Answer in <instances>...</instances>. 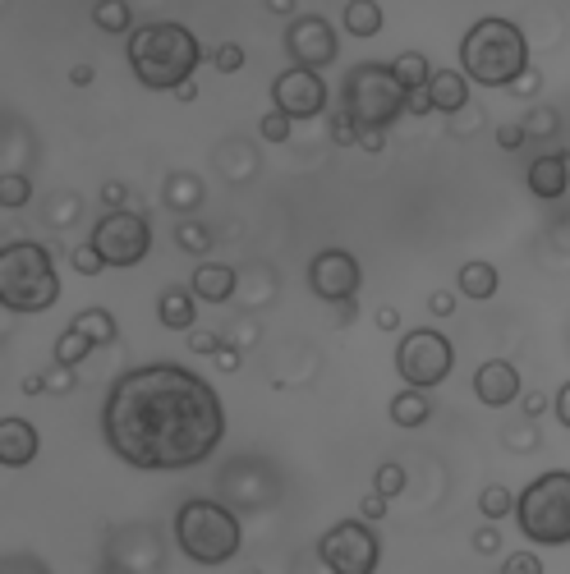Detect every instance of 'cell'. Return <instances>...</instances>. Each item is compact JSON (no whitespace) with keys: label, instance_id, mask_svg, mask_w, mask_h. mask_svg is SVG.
I'll list each match as a JSON object with an SVG mask.
<instances>
[{"label":"cell","instance_id":"1","mask_svg":"<svg viewBox=\"0 0 570 574\" xmlns=\"http://www.w3.org/2000/svg\"><path fill=\"white\" fill-rule=\"evenodd\" d=\"M102 437L134 469H194L226 441V405L198 372L180 363H148L115 377L106 391Z\"/></svg>","mask_w":570,"mask_h":574},{"label":"cell","instance_id":"2","mask_svg":"<svg viewBox=\"0 0 570 574\" xmlns=\"http://www.w3.org/2000/svg\"><path fill=\"white\" fill-rule=\"evenodd\" d=\"M198 60H203V46L184 23H143L129 33V65L138 83L152 92H175L194 83Z\"/></svg>","mask_w":570,"mask_h":574},{"label":"cell","instance_id":"3","mask_svg":"<svg viewBox=\"0 0 570 574\" xmlns=\"http://www.w3.org/2000/svg\"><path fill=\"white\" fill-rule=\"evenodd\" d=\"M460 65L465 79L479 88H511L529 69V42L511 19H479L460 42Z\"/></svg>","mask_w":570,"mask_h":574},{"label":"cell","instance_id":"4","mask_svg":"<svg viewBox=\"0 0 570 574\" xmlns=\"http://www.w3.org/2000/svg\"><path fill=\"white\" fill-rule=\"evenodd\" d=\"M175 542L180 552L194 565H226L240 556V515L226 506V501H212V496H194L175 510Z\"/></svg>","mask_w":570,"mask_h":574},{"label":"cell","instance_id":"5","mask_svg":"<svg viewBox=\"0 0 570 574\" xmlns=\"http://www.w3.org/2000/svg\"><path fill=\"white\" fill-rule=\"evenodd\" d=\"M60 299V276L51 253L33 239H14L0 248V304L10 313H46Z\"/></svg>","mask_w":570,"mask_h":574},{"label":"cell","instance_id":"6","mask_svg":"<svg viewBox=\"0 0 570 574\" xmlns=\"http://www.w3.org/2000/svg\"><path fill=\"white\" fill-rule=\"evenodd\" d=\"M341 111L364 129H382L387 134L400 115L410 111V92L400 88V79L391 74V65H377V60H364L345 74L341 88Z\"/></svg>","mask_w":570,"mask_h":574},{"label":"cell","instance_id":"7","mask_svg":"<svg viewBox=\"0 0 570 574\" xmlns=\"http://www.w3.org/2000/svg\"><path fill=\"white\" fill-rule=\"evenodd\" d=\"M515 524L538 547H566L570 542V469L538 473L515 496Z\"/></svg>","mask_w":570,"mask_h":574},{"label":"cell","instance_id":"8","mask_svg":"<svg viewBox=\"0 0 570 574\" xmlns=\"http://www.w3.org/2000/svg\"><path fill=\"white\" fill-rule=\"evenodd\" d=\"M456 368V345L433 327H419V331H405L396 345V372L405 377V386L414 391H433L451 377Z\"/></svg>","mask_w":570,"mask_h":574},{"label":"cell","instance_id":"9","mask_svg":"<svg viewBox=\"0 0 570 574\" xmlns=\"http://www.w3.org/2000/svg\"><path fill=\"white\" fill-rule=\"evenodd\" d=\"M318 561L327 574H377L382 565V542H377L373 524L364 519H341L318 538Z\"/></svg>","mask_w":570,"mask_h":574},{"label":"cell","instance_id":"10","mask_svg":"<svg viewBox=\"0 0 570 574\" xmlns=\"http://www.w3.org/2000/svg\"><path fill=\"white\" fill-rule=\"evenodd\" d=\"M106 258V267H138L152 253V221L143 212H106L88 239Z\"/></svg>","mask_w":570,"mask_h":574},{"label":"cell","instance_id":"11","mask_svg":"<svg viewBox=\"0 0 570 574\" xmlns=\"http://www.w3.org/2000/svg\"><path fill=\"white\" fill-rule=\"evenodd\" d=\"M285 56H290L295 69H313V74L336 65V56H341L336 28H331L322 14H299V19H290V28H285Z\"/></svg>","mask_w":570,"mask_h":574},{"label":"cell","instance_id":"12","mask_svg":"<svg viewBox=\"0 0 570 574\" xmlns=\"http://www.w3.org/2000/svg\"><path fill=\"white\" fill-rule=\"evenodd\" d=\"M359 285H364V271L345 248H322L318 258L308 262V290L327 304H354Z\"/></svg>","mask_w":570,"mask_h":574},{"label":"cell","instance_id":"13","mask_svg":"<svg viewBox=\"0 0 570 574\" xmlns=\"http://www.w3.org/2000/svg\"><path fill=\"white\" fill-rule=\"evenodd\" d=\"M272 102L281 115H290V120H313V115L327 111V83H322V74H313V69H285V74H276L272 83Z\"/></svg>","mask_w":570,"mask_h":574},{"label":"cell","instance_id":"14","mask_svg":"<svg viewBox=\"0 0 570 574\" xmlns=\"http://www.w3.org/2000/svg\"><path fill=\"white\" fill-rule=\"evenodd\" d=\"M474 395H479V405H488V409L515 405V395H520V368L506 359L479 363V372H474Z\"/></svg>","mask_w":570,"mask_h":574},{"label":"cell","instance_id":"15","mask_svg":"<svg viewBox=\"0 0 570 574\" xmlns=\"http://www.w3.org/2000/svg\"><path fill=\"white\" fill-rule=\"evenodd\" d=\"M37 451H42V437L28 418H5L0 423V464L5 469H23V464H33Z\"/></svg>","mask_w":570,"mask_h":574},{"label":"cell","instance_id":"16","mask_svg":"<svg viewBox=\"0 0 570 574\" xmlns=\"http://www.w3.org/2000/svg\"><path fill=\"white\" fill-rule=\"evenodd\" d=\"M525 184H529V193H534V198H548V203L566 198V189H570L566 152H543V157H534V161H529Z\"/></svg>","mask_w":570,"mask_h":574},{"label":"cell","instance_id":"17","mask_svg":"<svg viewBox=\"0 0 570 574\" xmlns=\"http://www.w3.org/2000/svg\"><path fill=\"white\" fill-rule=\"evenodd\" d=\"M235 285H240L235 267H226V262H203V267L194 271L189 290H194V299H203V304H230V299H235Z\"/></svg>","mask_w":570,"mask_h":574},{"label":"cell","instance_id":"18","mask_svg":"<svg viewBox=\"0 0 570 574\" xmlns=\"http://www.w3.org/2000/svg\"><path fill=\"white\" fill-rule=\"evenodd\" d=\"M428 97H433V111L456 115L469 106V79L456 69H433V83H428Z\"/></svg>","mask_w":570,"mask_h":574},{"label":"cell","instance_id":"19","mask_svg":"<svg viewBox=\"0 0 570 574\" xmlns=\"http://www.w3.org/2000/svg\"><path fill=\"white\" fill-rule=\"evenodd\" d=\"M157 317L166 331H194L198 322V304H194V290H180V285H171V290H161L157 299Z\"/></svg>","mask_w":570,"mask_h":574},{"label":"cell","instance_id":"20","mask_svg":"<svg viewBox=\"0 0 570 574\" xmlns=\"http://www.w3.org/2000/svg\"><path fill=\"white\" fill-rule=\"evenodd\" d=\"M161 198H166V207H171V212L189 216V212H198V207H203L207 189H203V180H198V175H189V170H175L171 180H166V189H161Z\"/></svg>","mask_w":570,"mask_h":574},{"label":"cell","instance_id":"21","mask_svg":"<svg viewBox=\"0 0 570 574\" xmlns=\"http://www.w3.org/2000/svg\"><path fill=\"white\" fill-rule=\"evenodd\" d=\"M428 418H433V400L423 391H414V386H405V391L391 400V423H396V428H423Z\"/></svg>","mask_w":570,"mask_h":574},{"label":"cell","instance_id":"22","mask_svg":"<svg viewBox=\"0 0 570 574\" xmlns=\"http://www.w3.org/2000/svg\"><path fill=\"white\" fill-rule=\"evenodd\" d=\"M391 74L400 79V88L405 92H423L428 83H433V65H428L423 51H400V56L391 60Z\"/></svg>","mask_w":570,"mask_h":574},{"label":"cell","instance_id":"23","mask_svg":"<svg viewBox=\"0 0 570 574\" xmlns=\"http://www.w3.org/2000/svg\"><path fill=\"white\" fill-rule=\"evenodd\" d=\"M497 285H502V276H497V267H492V262H465V267H460V294H465V299H492V294H497Z\"/></svg>","mask_w":570,"mask_h":574},{"label":"cell","instance_id":"24","mask_svg":"<svg viewBox=\"0 0 570 574\" xmlns=\"http://www.w3.org/2000/svg\"><path fill=\"white\" fill-rule=\"evenodd\" d=\"M341 23L350 37H377L382 33V5H377V0H350Z\"/></svg>","mask_w":570,"mask_h":574},{"label":"cell","instance_id":"25","mask_svg":"<svg viewBox=\"0 0 570 574\" xmlns=\"http://www.w3.org/2000/svg\"><path fill=\"white\" fill-rule=\"evenodd\" d=\"M69 327L83 331L92 345H115V336H120V327H115V317L106 313V308H83V313L74 317Z\"/></svg>","mask_w":570,"mask_h":574},{"label":"cell","instance_id":"26","mask_svg":"<svg viewBox=\"0 0 570 574\" xmlns=\"http://www.w3.org/2000/svg\"><path fill=\"white\" fill-rule=\"evenodd\" d=\"M92 349H97V345H92L83 331L65 327V331H60V340H56V363H60V368H79V363L88 359Z\"/></svg>","mask_w":570,"mask_h":574},{"label":"cell","instance_id":"27","mask_svg":"<svg viewBox=\"0 0 570 574\" xmlns=\"http://www.w3.org/2000/svg\"><path fill=\"white\" fill-rule=\"evenodd\" d=\"M92 23H97L102 33H129V28H134V10H129L125 0H102V5L92 10Z\"/></svg>","mask_w":570,"mask_h":574},{"label":"cell","instance_id":"28","mask_svg":"<svg viewBox=\"0 0 570 574\" xmlns=\"http://www.w3.org/2000/svg\"><path fill=\"white\" fill-rule=\"evenodd\" d=\"M479 510H483V519H488V524H497V519L515 515V492H511V487H502V483L483 487V492H479Z\"/></svg>","mask_w":570,"mask_h":574},{"label":"cell","instance_id":"29","mask_svg":"<svg viewBox=\"0 0 570 574\" xmlns=\"http://www.w3.org/2000/svg\"><path fill=\"white\" fill-rule=\"evenodd\" d=\"M28 203H33V180H28V175H19V170L0 175V207L19 212V207H28Z\"/></svg>","mask_w":570,"mask_h":574},{"label":"cell","instance_id":"30","mask_svg":"<svg viewBox=\"0 0 570 574\" xmlns=\"http://www.w3.org/2000/svg\"><path fill=\"white\" fill-rule=\"evenodd\" d=\"M175 244H180L184 253H194V258H203L207 248L217 244V235H212V230H207L203 221H180V226H175Z\"/></svg>","mask_w":570,"mask_h":574},{"label":"cell","instance_id":"31","mask_svg":"<svg viewBox=\"0 0 570 574\" xmlns=\"http://www.w3.org/2000/svg\"><path fill=\"white\" fill-rule=\"evenodd\" d=\"M373 492H382L391 501V496H400L405 492V469H400L396 460H387L382 469H377V478H373Z\"/></svg>","mask_w":570,"mask_h":574},{"label":"cell","instance_id":"32","mask_svg":"<svg viewBox=\"0 0 570 574\" xmlns=\"http://www.w3.org/2000/svg\"><path fill=\"white\" fill-rule=\"evenodd\" d=\"M69 262H74V271H79V276H102V271H106V258L92 244H79L74 253H69Z\"/></svg>","mask_w":570,"mask_h":574},{"label":"cell","instance_id":"33","mask_svg":"<svg viewBox=\"0 0 570 574\" xmlns=\"http://www.w3.org/2000/svg\"><path fill=\"white\" fill-rule=\"evenodd\" d=\"M557 124H561L557 111L538 106V111H529V120H525V138H548V134H557Z\"/></svg>","mask_w":570,"mask_h":574},{"label":"cell","instance_id":"34","mask_svg":"<svg viewBox=\"0 0 570 574\" xmlns=\"http://www.w3.org/2000/svg\"><path fill=\"white\" fill-rule=\"evenodd\" d=\"M290 115H281V111H267L263 115V124H258V134H263V143H285L290 138Z\"/></svg>","mask_w":570,"mask_h":574},{"label":"cell","instance_id":"35","mask_svg":"<svg viewBox=\"0 0 570 574\" xmlns=\"http://www.w3.org/2000/svg\"><path fill=\"white\" fill-rule=\"evenodd\" d=\"M331 143L336 147H359V124H354L345 111L331 115Z\"/></svg>","mask_w":570,"mask_h":574},{"label":"cell","instance_id":"36","mask_svg":"<svg viewBox=\"0 0 570 574\" xmlns=\"http://www.w3.org/2000/svg\"><path fill=\"white\" fill-rule=\"evenodd\" d=\"M212 65H217L221 74H240V69H244V46L221 42L217 51H212Z\"/></svg>","mask_w":570,"mask_h":574},{"label":"cell","instance_id":"37","mask_svg":"<svg viewBox=\"0 0 570 574\" xmlns=\"http://www.w3.org/2000/svg\"><path fill=\"white\" fill-rule=\"evenodd\" d=\"M221 345H226V336H221V331H189V349H194V354H207V359H217Z\"/></svg>","mask_w":570,"mask_h":574},{"label":"cell","instance_id":"38","mask_svg":"<svg viewBox=\"0 0 570 574\" xmlns=\"http://www.w3.org/2000/svg\"><path fill=\"white\" fill-rule=\"evenodd\" d=\"M502 574H543V561L534 552H511L502 561Z\"/></svg>","mask_w":570,"mask_h":574},{"label":"cell","instance_id":"39","mask_svg":"<svg viewBox=\"0 0 570 574\" xmlns=\"http://www.w3.org/2000/svg\"><path fill=\"white\" fill-rule=\"evenodd\" d=\"M42 377H46V391H51V395H69V391H74V386H79V377H74V368H60V363H56V368H51V372H42Z\"/></svg>","mask_w":570,"mask_h":574},{"label":"cell","instance_id":"40","mask_svg":"<svg viewBox=\"0 0 570 574\" xmlns=\"http://www.w3.org/2000/svg\"><path fill=\"white\" fill-rule=\"evenodd\" d=\"M474 552H479V556H497V552H502V533H497V524H479V533H474Z\"/></svg>","mask_w":570,"mask_h":574},{"label":"cell","instance_id":"41","mask_svg":"<svg viewBox=\"0 0 570 574\" xmlns=\"http://www.w3.org/2000/svg\"><path fill=\"white\" fill-rule=\"evenodd\" d=\"M359 515H364V524H377V519H387V496H382V492H368L364 501H359Z\"/></svg>","mask_w":570,"mask_h":574},{"label":"cell","instance_id":"42","mask_svg":"<svg viewBox=\"0 0 570 574\" xmlns=\"http://www.w3.org/2000/svg\"><path fill=\"white\" fill-rule=\"evenodd\" d=\"M102 203H106V212H125V203H129V189L120 180H111V184H102Z\"/></svg>","mask_w":570,"mask_h":574},{"label":"cell","instance_id":"43","mask_svg":"<svg viewBox=\"0 0 570 574\" xmlns=\"http://www.w3.org/2000/svg\"><path fill=\"white\" fill-rule=\"evenodd\" d=\"M538 88H543V74H538L534 65H529L525 74H520V79L511 83V92H515V97H538Z\"/></svg>","mask_w":570,"mask_h":574},{"label":"cell","instance_id":"44","mask_svg":"<svg viewBox=\"0 0 570 574\" xmlns=\"http://www.w3.org/2000/svg\"><path fill=\"white\" fill-rule=\"evenodd\" d=\"M520 143H525V124H502L497 129V147L502 152H520Z\"/></svg>","mask_w":570,"mask_h":574},{"label":"cell","instance_id":"45","mask_svg":"<svg viewBox=\"0 0 570 574\" xmlns=\"http://www.w3.org/2000/svg\"><path fill=\"white\" fill-rule=\"evenodd\" d=\"M0 574H46V565H42V561H33V556H10Z\"/></svg>","mask_w":570,"mask_h":574},{"label":"cell","instance_id":"46","mask_svg":"<svg viewBox=\"0 0 570 574\" xmlns=\"http://www.w3.org/2000/svg\"><path fill=\"white\" fill-rule=\"evenodd\" d=\"M506 446H511V451H520V455H529L538 446V437H534V428H520V432H506Z\"/></svg>","mask_w":570,"mask_h":574},{"label":"cell","instance_id":"47","mask_svg":"<svg viewBox=\"0 0 570 574\" xmlns=\"http://www.w3.org/2000/svg\"><path fill=\"white\" fill-rule=\"evenodd\" d=\"M548 405H552V400H548V395H543V391H529L525 400H520V409H525V418H543V414H548Z\"/></svg>","mask_w":570,"mask_h":574},{"label":"cell","instance_id":"48","mask_svg":"<svg viewBox=\"0 0 570 574\" xmlns=\"http://www.w3.org/2000/svg\"><path fill=\"white\" fill-rule=\"evenodd\" d=\"M428 308H433V317H451L456 313V294H446V290L428 294Z\"/></svg>","mask_w":570,"mask_h":574},{"label":"cell","instance_id":"49","mask_svg":"<svg viewBox=\"0 0 570 574\" xmlns=\"http://www.w3.org/2000/svg\"><path fill=\"white\" fill-rule=\"evenodd\" d=\"M359 147H364L368 157H377V152L387 147V134H382V129H364V134H359Z\"/></svg>","mask_w":570,"mask_h":574},{"label":"cell","instance_id":"50","mask_svg":"<svg viewBox=\"0 0 570 574\" xmlns=\"http://www.w3.org/2000/svg\"><path fill=\"white\" fill-rule=\"evenodd\" d=\"M240 349H235V345H230V340H226V345H221V354H217V368L221 372H240Z\"/></svg>","mask_w":570,"mask_h":574},{"label":"cell","instance_id":"51","mask_svg":"<svg viewBox=\"0 0 570 574\" xmlns=\"http://www.w3.org/2000/svg\"><path fill=\"white\" fill-rule=\"evenodd\" d=\"M373 322H377V331H400V313H396V308H377V317H373Z\"/></svg>","mask_w":570,"mask_h":574},{"label":"cell","instance_id":"52","mask_svg":"<svg viewBox=\"0 0 570 574\" xmlns=\"http://www.w3.org/2000/svg\"><path fill=\"white\" fill-rule=\"evenodd\" d=\"M92 79H97V69H92V65H74V69H69V83H74V88H88Z\"/></svg>","mask_w":570,"mask_h":574},{"label":"cell","instance_id":"53","mask_svg":"<svg viewBox=\"0 0 570 574\" xmlns=\"http://www.w3.org/2000/svg\"><path fill=\"white\" fill-rule=\"evenodd\" d=\"M428 111H433V97H428V88L410 92V115H428Z\"/></svg>","mask_w":570,"mask_h":574},{"label":"cell","instance_id":"54","mask_svg":"<svg viewBox=\"0 0 570 574\" xmlns=\"http://www.w3.org/2000/svg\"><path fill=\"white\" fill-rule=\"evenodd\" d=\"M557 418H561V423H566V428H570V382L557 391Z\"/></svg>","mask_w":570,"mask_h":574},{"label":"cell","instance_id":"55","mask_svg":"<svg viewBox=\"0 0 570 574\" xmlns=\"http://www.w3.org/2000/svg\"><path fill=\"white\" fill-rule=\"evenodd\" d=\"M46 391V377L42 372H33V377H23V395H42Z\"/></svg>","mask_w":570,"mask_h":574},{"label":"cell","instance_id":"56","mask_svg":"<svg viewBox=\"0 0 570 574\" xmlns=\"http://www.w3.org/2000/svg\"><path fill=\"white\" fill-rule=\"evenodd\" d=\"M175 102H198V83H184V88H175Z\"/></svg>","mask_w":570,"mask_h":574},{"label":"cell","instance_id":"57","mask_svg":"<svg viewBox=\"0 0 570 574\" xmlns=\"http://www.w3.org/2000/svg\"><path fill=\"white\" fill-rule=\"evenodd\" d=\"M267 10L272 14H295V0H267ZM299 19V14H295Z\"/></svg>","mask_w":570,"mask_h":574},{"label":"cell","instance_id":"58","mask_svg":"<svg viewBox=\"0 0 570 574\" xmlns=\"http://www.w3.org/2000/svg\"><path fill=\"white\" fill-rule=\"evenodd\" d=\"M244 574H263V570H244Z\"/></svg>","mask_w":570,"mask_h":574}]
</instances>
